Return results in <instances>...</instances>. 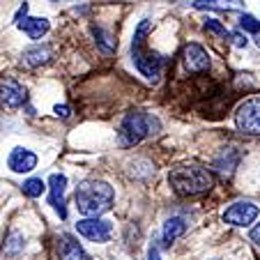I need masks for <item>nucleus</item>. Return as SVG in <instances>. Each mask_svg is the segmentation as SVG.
Listing matches in <instances>:
<instances>
[{"instance_id":"f257e3e1","label":"nucleus","mask_w":260,"mask_h":260,"mask_svg":"<svg viewBox=\"0 0 260 260\" xmlns=\"http://www.w3.org/2000/svg\"><path fill=\"white\" fill-rule=\"evenodd\" d=\"M76 207L79 212L85 216V219H97L104 212H108L113 207L115 201V191L108 182L102 180H85L76 187Z\"/></svg>"},{"instance_id":"f03ea898","label":"nucleus","mask_w":260,"mask_h":260,"mask_svg":"<svg viewBox=\"0 0 260 260\" xmlns=\"http://www.w3.org/2000/svg\"><path fill=\"white\" fill-rule=\"evenodd\" d=\"M168 184L173 187V191L177 196H201V193L212 189L214 177L207 168L184 164V166H175L168 173Z\"/></svg>"},{"instance_id":"7ed1b4c3","label":"nucleus","mask_w":260,"mask_h":260,"mask_svg":"<svg viewBox=\"0 0 260 260\" xmlns=\"http://www.w3.org/2000/svg\"><path fill=\"white\" fill-rule=\"evenodd\" d=\"M150 28H152L150 21H141L138 23L136 32H134V40H132V58H134L136 69L147 81H159L161 69H164V60H161V55H157L154 51H150L145 46V37L150 32Z\"/></svg>"},{"instance_id":"20e7f679","label":"nucleus","mask_w":260,"mask_h":260,"mask_svg":"<svg viewBox=\"0 0 260 260\" xmlns=\"http://www.w3.org/2000/svg\"><path fill=\"white\" fill-rule=\"evenodd\" d=\"M159 132V120L150 113H143V111H132L127 113V118L122 120V127H120V143L124 147L136 145L143 138L154 136Z\"/></svg>"},{"instance_id":"39448f33","label":"nucleus","mask_w":260,"mask_h":260,"mask_svg":"<svg viewBox=\"0 0 260 260\" xmlns=\"http://www.w3.org/2000/svg\"><path fill=\"white\" fill-rule=\"evenodd\" d=\"M237 129L246 136H260V94L249 97L237 106L235 113Z\"/></svg>"},{"instance_id":"423d86ee","label":"nucleus","mask_w":260,"mask_h":260,"mask_svg":"<svg viewBox=\"0 0 260 260\" xmlns=\"http://www.w3.org/2000/svg\"><path fill=\"white\" fill-rule=\"evenodd\" d=\"M258 214H260L258 205H253V203H249V201H237L223 212V221L231 223V226L246 228L258 219Z\"/></svg>"},{"instance_id":"0eeeda50","label":"nucleus","mask_w":260,"mask_h":260,"mask_svg":"<svg viewBox=\"0 0 260 260\" xmlns=\"http://www.w3.org/2000/svg\"><path fill=\"white\" fill-rule=\"evenodd\" d=\"M76 233L83 235L85 240L90 242H108L111 240V233H113V226H111V221H104V219H81L76 223Z\"/></svg>"},{"instance_id":"6e6552de","label":"nucleus","mask_w":260,"mask_h":260,"mask_svg":"<svg viewBox=\"0 0 260 260\" xmlns=\"http://www.w3.org/2000/svg\"><path fill=\"white\" fill-rule=\"evenodd\" d=\"M182 62L191 74H205L210 69V55L201 44H187L182 49Z\"/></svg>"},{"instance_id":"1a4fd4ad","label":"nucleus","mask_w":260,"mask_h":260,"mask_svg":"<svg viewBox=\"0 0 260 260\" xmlns=\"http://www.w3.org/2000/svg\"><path fill=\"white\" fill-rule=\"evenodd\" d=\"M28 94H25V88L14 79H3L0 81V104L7 108H19L25 104Z\"/></svg>"},{"instance_id":"9d476101","label":"nucleus","mask_w":260,"mask_h":260,"mask_svg":"<svg viewBox=\"0 0 260 260\" xmlns=\"http://www.w3.org/2000/svg\"><path fill=\"white\" fill-rule=\"evenodd\" d=\"M64 187H67V177L62 173H53L49 177V203L60 219H67V207H64Z\"/></svg>"},{"instance_id":"9b49d317","label":"nucleus","mask_w":260,"mask_h":260,"mask_svg":"<svg viewBox=\"0 0 260 260\" xmlns=\"http://www.w3.org/2000/svg\"><path fill=\"white\" fill-rule=\"evenodd\" d=\"M37 154L30 152V150H25V147H14L10 154V159H7V166L12 168L14 173H30L35 166H37Z\"/></svg>"},{"instance_id":"f8f14e48","label":"nucleus","mask_w":260,"mask_h":260,"mask_svg":"<svg viewBox=\"0 0 260 260\" xmlns=\"http://www.w3.org/2000/svg\"><path fill=\"white\" fill-rule=\"evenodd\" d=\"M58 258L60 260H90V255L83 251V246L74 240L72 235L58 237Z\"/></svg>"},{"instance_id":"ddd939ff","label":"nucleus","mask_w":260,"mask_h":260,"mask_svg":"<svg viewBox=\"0 0 260 260\" xmlns=\"http://www.w3.org/2000/svg\"><path fill=\"white\" fill-rule=\"evenodd\" d=\"M16 28L23 30L30 40H42V37L49 32L51 23H49V19H42V16H23V19L16 23Z\"/></svg>"},{"instance_id":"4468645a","label":"nucleus","mask_w":260,"mask_h":260,"mask_svg":"<svg viewBox=\"0 0 260 260\" xmlns=\"http://www.w3.org/2000/svg\"><path fill=\"white\" fill-rule=\"evenodd\" d=\"M240 157L242 154L237 152L235 147H226L223 152L216 157V161H214V171L216 173H221L223 177H231L233 175V171H235V166L240 164Z\"/></svg>"},{"instance_id":"2eb2a0df","label":"nucleus","mask_w":260,"mask_h":260,"mask_svg":"<svg viewBox=\"0 0 260 260\" xmlns=\"http://www.w3.org/2000/svg\"><path fill=\"white\" fill-rule=\"evenodd\" d=\"M21 58H23L25 67H42V64H46L53 58V51H51L49 46H30V49L23 51Z\"/></svg>"},{"instance_id":"dca6fc26","label":"nucleus","mask_w":260,"mask_h":260,"mask_svg":"<svg viewBox=\"0 0 260 260\" xmlns=\"http://www.w3.org/2000/svg\"><path fill=\"white\" fill-rule=\"evenodd\" d=\"M196 10H216V12H242L244 3L242 0H196Z\"/></svg>"},{"instance_id":"f3484780","label":"nucleus","mask_w":260,"mask_h":260,"mask_svg":"<svg viewBox=\"0 0 260 260\" xmlns=\"http://www.w3.org/2000/svg\"><path fill=\"white\" fill-rule=\"evenodd\" d=\"M187 233V223H184V219H180V216H171V219L164 223V242L166 244H173V242L177 240V237H182Z\"/></svg>"},{"instance_id":"a211bd4d","label":"nucleus","mask_w":260,"mask_h":260,"mask_svg":"<svg viewBox=\"0 0 260 260\" xmlns=\"http://www.w3.org/2000/svg\"><path fill=\"white\" fill-rule=\"evenodd\" d=\"M92 35L97 37V44L102 46L104 53H113L115 42H113V37H111V35H108L106 30L102 28V25H94V28H92Z\"/></svg>"},{"instance_id":"6ab92c4d","label":"nucleus","mask_w":260,"mask_h":260,"mask_svg":"<svg viewBox=\"0 0 260 260\" xmlns=\"http://www.w3.org/2000/svg\"><path fill=\"white\" fill-rule=\"evenodd\" d=\"M46 184L42 182V177H30V180L23 182V193L30 198H40L42 193H44Z\"/></svg>"},{"instance_id":"aec40b11","label":"nucleus","mask_w":260,"mask_h":260,"mask_svg":"<svg viewBox=\"0 0 260 260\" xmlns=\"http://www.w3.org/2000/svg\"><path fill=\"white\" fill-rule=\"evenodd\" d=\"M21 249H23V237H21L19 233H12L10 240L5 242V246H3V251H5L7 255H16Z\"/></svg>"},{"instance_id":"412c9836","label":"nucleus","mask_w":260,"mask_h":260,"mask_svg":"<svg viewBox=\"0 0 260 260\" xmlns=\"http://www.w3.org/2000/svg\"><path fill=\"white\" fill-rule=\"evenodd\" d=\"M240 28L244 30V32H255V35H260V21H255L251 14H242V16H240Z\"/></svg>"},{"instance_id":"4be33fe9","label":"nucleus","mask_w":260,"mask_h":260,"mask_svg":"<svg viewBox=\"0 0 260 260\" xmlns=\"http://www.w3.org/2000/svg\"><path fill=\"white\" fill-rule=\"evenodd\" d=\"M205 30L207 32H212V35H219V37H231V32H228V30L223 28L216 19H207L205 21Z\"/></svg>"},{"instance_id":"5701e85b","label":"nucleus","mask_w":260,"mask_h":260,"mask_svg":"<svg viewBox=\"0 0 260 260\" xmlns=\"http://www.w3.org/2000/svg\"><path fill=\"white\" fill-rule=\"evenodd\" d=\"M231 40L235 46H240V49H244L246 44H249V40H246V35L240 32V30H235V32H231Z\"/></svg>"},{"instance_id":"b1692460","label":"nucleus","mask_w":260,"mask_h":260,"mask_svg":"<svg viewBox=\"0 0 260 260\" xmlns=\"http://www.w3.org/2000/svg\"><path fill=\"white\" fill-rule=\"evenodd\" d=\"M53 111H55V115H58V118H69V106H60V104H58Z\"/></svg>"},{"instance_id":"393cba45","label":"nucleus","mask_w":260,"mask_h":260,"mask_svg":"<svg viewBox=\"0 0 260 260\" xmlns=\"http://www.w3.org/2000/svg\"><path fill=\"white\" fill-rule=\"evenodd\" d=\"M147 260H161V258H159V249H157V244L150 246V251H147Z\"/></svg>"},{"instance_id":"a878e982","label":"nucleus","mask_w":260,"mask_h":260,"mask_svg":"<svg viewBox=\"0 0 260 260\" xmlns=\"http://www.w3.org/2000/svg\"><path fill=\"white\" fill-rule=\"evenodd\" d=\"M251 240H253V242H255V244H258V246H260V223H258V226H255V228H253V231H251Z\"/></svg>"},{"instance_id":"bb28decb","label":"nucleus","mask_w":260,"mask_h":260,"mask_svg":"<svg viewBox=\"0 0 260 260\" xmlns=\"http://www.w3.org/2000/svg\"><path fill=\"white\" fill-rule=\"evenodd\" d=\"M258 46H260V35H258Z\"/></svg>"},{"instance_id":"cd10ccee","label":"nucleus","mask_w":260,"mask_h":260,"mask_svg":"<svg viewBox=\"0 0 260 260\" xmlns=\"http://www.w3.org/2000/svg\"><path fill=\"white\" fill-rule=\"evenodd\" d=\"M53 3H55V0H53Z\"/></svg>"}]
</instances>
